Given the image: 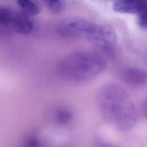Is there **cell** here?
Listing matches in <instances>:
<instances>
[{
    "label": "cell",
    "mask_w": 147,
    "mask_h": 147,
    "mask_svg": "<svg viewBox=\"0 0 147 147\" xmlns=\"http://www.w3.org/2000/svg\"><path fill=\"white\" fill-rule=\"evenodd\" d=\"M102 115L112 127L119 131L132 129L137 120L135 106L127 92L115 84H108L98 94Z\"/></svg>",
    "instance_id": "1"
},
{
    "label": "cell",
    "mask_w": 147,
    "mask_h": 147,
    "mask_svg": "<svg viewBox=\"0 0 147 147\" xmlns=\"http://www.w3.org/2000/svg\"><path fill=\"white\" fill-rule=\"evenodd\" d=\"M106 68V62L99 54L91 51H78L64 57L58 63L59 75L68 81L82 82L100 75Z\"/></svg>",
    "instance_id": "2"
},
{
    "label": "cell",
    "mask_w": 147,
    "mask_h": 147,
    "mask_svg": "<svg viewBox=\"0 0 147 147\" xmlns=\"http://www.w3.org/2000/svg\"><path fill=\"white\" fill-rule=\"evenodd\" d=\"M95 25L81 17H71L66 18L59 25L57 31L63 37L87 38Z\"/></svg>",
    "instance_id": "3"
},
{
    "label": "cell",
    "mask_w": 147,
    "mask_h": 147,
    "mask_svg": "<svg viewBox=\"0 0 147 147\" xmlns=\"http://www.w3.org/2000/svg\"><path fill=\"white\" fill-rule=\"evenodd\" d=\"M87 39L99 49L110 55L113 53L117 43L115 32L108 25H95Z\"/></svg>",
    "instance_id": "4"
},
{
    "label": "cell",
    "mask_w": 147,
    "mask_h": 147,
    "mask_svg": "<svg viewBox=\"0 0 147 147\" xmlns=\"http://www.w3.org/2000/svg\"><path fill=\"white\" fill-rule=\"evenodd\" d=\"M121 76L125 83L131 86L142 87L147 85V72L140 68H125L121 71Z\"/></svg>",
    "instance_id": "5"
},
{
    "label": "cell",
    "mask_w": 147,
    "mask_h": 147,
    "mask_svg": "<svg viewBox=\"0 0 147 147\" xmlns=\"http://www.w3.org/2000/svg\"><path fill=\"white\" fill-rule=\"evenodd\" d=\"M146 0H117L112 6L115 12L139 14L143 10Z\"/></svg>",
    "instance_id": "6"
},
{
    "label": "cell",
    "mask_w": 147,
    "mask_h": 147,
    "mask_svg": "<svg viewBox=\"0 0 147 147\" xmlns=\"http://www.w3.org/2000/svg\"><path fill=\"white\" fill-rule=\"evenodd\" d=\"M17 11L0 6V26L10 29Z\"/></svg>",
    "instance_id": "7"
},
{
    "label": "cell",
    "mask_w": 147,
    "mask_h": 147,
    "mask_svg": "<svg viewBox=\"0 0 147 147\" xmlns=\"http://www.w3.org/2000/svg\"><path fill=\"white\" fill-rule=\"evenodd\" d=\"M17 5L28 16L37 15L40 11L38 5L32 0H17Z\"/></svg>",
    "instance_id": "8"
},
{
    "label": "cell",
    "mask_w": 147,
    "mask_h": 147,
    "mask_svg": "<svg viewBox=\"0 0 147 147\" xmlns=\"http://www.w3.org/2000/svg\"><path fill=\"white\" fill-rule=\"evenodd\" d=\"M73 117V114L71 111L67 109H61L57 111L56 119L60 125H64L71 122Z\"/></svg>",
    "instance_id": "9"
},
{
    "label": "cell",
    "mask_w": 147,
    "mask_h": 147,
    "mask_svg": "<svg viewBox=\"0 0 147 147\" xmlns=\"http://www.w3.org/2000/svg\"><path fill=\"white\" fill-rule=\"evenodd\" d=\"M45 2L50 11L55 14L61 13L65 7L64 0H47Z\"/></svg>",
    "instance_id": "10"
},
{
    "label": "cell",
    "mask_w": 147,
    "mask_h": 147,
    "mask_svg": "<svg viewBox=\"0 0 147 147\" xmlns=\"http://www.w3.org/2000/svg\"><path fill=\"white\" fill-rule=\"evenodd\" d=\"M138 23L143 27H147V0L143 10L138 14Z\"/></svg>",
    "instance_id": "11"
},
{
    "label": "cell",
    "mask_w": 147,
    "mask_h": 147,
    "mask_svg": "<svg viewBox=\"0 0 147 147\" xmlns=\"http://www.w3.org/2000/svg\"><path fill=\"white\" fill-rule=\"evenodd\" d=\"M28 145L32 146H37L39 145L38 142L36 139H31L28 141Z\"/></svg>",
    "instance_id": "12"
},
{
    "label": "cell",
    "mask_w": 147,
    "mask_h": 147,
    "mask_svg": "<svg viewBox=\"0 0 147 147\" xmlns=\"http://www.w3.org/2000/svg\"><path fill=\"white\" fill-rule=\"evenodd\" d=\"M146 118H147V107H146Z\"/></svg>",
    "instance_id": "13"
},
{
    "label": "cell",
    "mask_w": 147,
    "mask_h": 147,
    "mask_svg": "<svg viewBox=\"0 0 147 147\" xmlns=\"http://www.w3.org/2000/svg\"><path fill=\"white\" fill-rule=\"evenodd\" d=\"M44 1H47V0H44Z\"/></svg>",
    "instance_id": "14"
}]
</instances>
